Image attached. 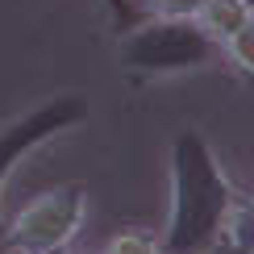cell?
<instances>
[{
  "label": "cell",
  "mask_w": 254,
  "mask_h": 254,
  "mask_svg": "<svg viewBox=\"0 0 254 254\" xmlns=\"http://www.w3.org/2000/svg\"><path fill=\"white\" fill-rule=\"evenodd\" d=\"M217 50L221 42L208 38L196 17H154L121 38L117 59L133 75H179L208 67Z\"/></svg>",
  "instance_id": "cell-2"
},
{
  "label": "cell",
  "mask_w": 254,
  "mask_h": 254,
  "mask_svg": "<svg viewBox=\"0 0 254 254\" xmlns=\"http://www.w3.org/2000/svg\"><path fill=\"white\" fill-rule=\"evenodd\" d=\"M83 204H88V192H83L79 184H63L55 192H42L38 200H29L13 221H4L0 250H13V254L67 250L71 242H75L79 225H83Z\"/></svg>",
  "instance_id": "cell-3"
},
{
  "label": "cell",
  "mask_w": 254,
  "mask_h": 254,
  "mask_svg": "<svg viewBox=\"0 0 254 254\" xmlns=\"http://www.w3.org/2000/svg\"><path fill=\"white\" fill-rule=\"evenodd\" d=\"M125 250H158V242H154V238H137V234L109 242V254H125Z\"/></svg>",
  "instance_id": "cell-8"
},
{
  "label": "cell",
  "mask_w": 254,
  "mask_h": 254,
  "mask_svg": "<svg viewBox=\"0 0 254 254\" xmlns=\"http://www.w3.org/2000/svg\"><path fill=\"white\" fill-rule=\"evenodd\" d=\"M83 117H88V100H79V96H55V100L38 104V109H29L25 117L8 121L4 129H0V192H4V179L13 175V167L29 150H38V146L50 142L55 133L79 125ZM0 234H4V217H0Z\"/></svg>",
  "instance_id": "cell-4"
},
{
  "label": "cell",
  "mask_w": 254,
  "mask_h": 254,
  "mask_svg": "<svg viewBox=\"0 0 254 254\" xmlns=\"http://www.w3.org/2000/svg\"><path fill=\"white\" fill-rule=\"evenodd\" d=\"M221 234H229V246L234 250H254V213H250V196H234L225 213V225Z\"/></svg>",
  "instance_id": "cell-6"
},
{
  "label": "cell",
  "mask_w": 254,
  "mask_h": 254,
  "mask_svg": "<svg viewBox=\"0 0 254 254\" xmlns=\"http://www.w3.org/2000/svg\"><path fill=\"white\" fill-rule=\"evenodd\" d=\"M104 4L113 8V21H117V25H129V21H133V13H129V4H125V0H104Z\"/></svg>",
  "instance_id": "cell-9"
},
{
  "label": "cell",
  "mask_w": 254,
  "mask_h": 254,
  "mask_svg": "<svg viewBox=\"0 0 254 254\" xmlns=\"http://www.w3.org/2000/svg\"><path fill=\"white\" fill-rule=\"evenodd\" d=\"M196 21L204 25L208 38L225 42V38H234L238 29L250 25V0H204Z\"/></svg>",
  "instance_id": "cell-5"
},
{
  "label": "cell",
  "mask_w": 254,
  "mask_h": 254,
  "mask_svg": "<svg viewBox=\"0 0 254 254\" xmlns=\"http://www.w3.org/2000/svg\"><path fill=\"white\" fill-rule=\"evenodd\" d=\"M234 188H229L225 171L217 167L208 142L196 129L175 133L171 142V213H167V229L158 238V250L171 254H200L213 250L225 225V213L234 204Z\"/></svg>",
  "instance_id": "cell-1"
},
{
  "label": "cell",
  "mask_w": 254,
  "mask_h": 254,
  "mask_svg": "<svg viewBox=\"0 0 254 254\" xmlns=\"http://www.w3.org/2000/svg\"><path fill=\"white\" fill-rule=\"evenodd\" d=\"M204 0H150V8L158 17H196Z\"/></svg>",
  "instance_id": "cell-7"
}]
</instances>
